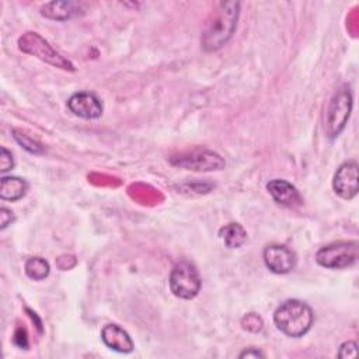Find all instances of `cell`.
Listing matches in <instances>:
<instances>
[{"label": "cell", "mask_w": 359, "mask_h": 359, "mask_svg": "<svg viewBox=\"0 0 359 359\" xmlns=\"http://www.w3.org/2000/svg\"><path fill=\"white\" fill-rule=\"evenodd\" d=\"M28 189V184L18 177H3L0 180V198L3 201H18Z\"/></svg>", "instance_id": "5bb4252c"}, {"label": "cell", "mask_w": 359, "mask_h": 359, "mask_svg": "<svg viewBox=\"0 0 359 359\" xmlns=\"http://www.w3.org/2000/svg\"><path fill=\"white\" fill-rule=\"evenodd\" d=\"M334 191L344 199H352L358 194V163L349 160L339 165L332 180Z\"/></svg>", "instance_id": "ba28073f"}, {"label": "cell", "mask_w": 359, "mask_h": 359, "mask_svg": "<svg viewBox=\"0 0 359 359\" xmlns=\"http://www.w3.org/2000/svg\"><path fill=\"white\" fill-rule=\"evenodd\" d=\"M14 167V161H13V154L6 149L1 147V156H0V171L6 172L8 170H11Z\"/></svg>", "instance_id": "ac0fdd59"}, {"label": "cell", "mask_w": 359, "mask_h": 359, "mask_svg": "<svg viewBox=\"0 0 359 359\" xmlns=\"http://www.w3.org/2000/svg\"><path fill=\"white\" fill-rule=\"evenodd\" d=\"M170 163L175 167L192 171H216L224 168L226 163L217 153L206 149H195L170 157Z\"/></svg>", "instance_id": "8992f818"}, {"label": "cell", "mask_w": 359, "mask_h": 359, "mask_svg": "<svg viewBox=\"0 0 359 359\" xmlns=\"http://www.w3.org/2000/svg\"><path fill=\"white\" fill-rule=\"evenodd\" d=\"M264 262L273 273H287L296 265V257L285 245H268L264 250Z\"/></svg>", "instance_id": "30bf717a"}, {"label": "cell", "mask_w": 359, "mask_h": 359, "mask_svg": "<svg viewBox=\"0 0 359 359\" xmlns=\"http://www.w3.org/2000/svg\"><path fill=\"white\" fill-rule=\"evenodd\" d=\"M79 10H80V6L74 1H50L42 7L41 14L50 20L63 21L76 15Z\"/></svg>", "instance_id": "4fadbf2b"}, {"label": "cell", "mask_w": 359, "mask_h": 359, "mask_svg": "<svg viewBox=\"0 0 359 359\" xmlns=\"http://www.w3.org/2000/svg\"><path fill=\"white\" fill-rule=\"evenodd\" d=\"M240 358H264V353L258 349L250 348V349H245L244 352H241Z\"/></svg>", "instance_id": "44dd1931"}, {"label": "cell", "mask_w": 359, "mask_h": 359, "mask_svg": "<svg viewBox=\"0 0 359 359\" xmlns=\"http://www.w3.org/2000/svg\"><path fill=\"white\" fill-rule=\"evenodd\" d=\"M238 13V1H223L219 4V8L212 14L201 36L202 48L206 52L219 50L230 41L237 27Z\"/></svg>", "instance_id": "6da1fadb"}, {"label": "cell", "mask_w": 359, "mask_h": 359, "mask_svg": "<svg viewBox=\"0 0 359 359\" xmlns=\"http://www.w3.org/2000/svg\"><path fill=\"white\" fill-rule=\"evenodd\" d=\"M13 133H14L15 140H17L25 150H28V151H31V153H35V154H39V153L43 151L42 146H41L38 142H35L34 139H31L29 136H27V135H24V133H20V132H17V130H14Z\"/></svg>", "instance_id": "e0dca14e"}, {"label": "cell", "mask_w": 359, "mask_h": 359, "mask_svg": "<svg viewBox=\"0 0 359 359\" xmlns=\"http://www.w3.org/2000/svg\"><path fill=\"white\" fill-rule=\"evenodd\" d=\"M313 320L311 309L304 302L296 299L280 303L273 313V321L278 330L292 338L303 337L311 328Z\"/></svg>", "instance_id": "7a4b0ae2"}, {"label": "cell", "mask_w": 359, "mask_h": 359, "mask_svg": "<svg viewBox=\"0 0 359 359\" xmlns=\"http://www.w3.org/2000/svg\"><path fill=\"white\" fill-rule=\"evenodd\" d=\"M14 220V216H13V212L7 208H1L0 209V229L4 230L8 224H11V222Z\"/></svg>", "instance_id": "ffe728a7"}, {"label": "cell", "mask_w": 359, "mask_h": 359, "mask_svg": "<svg viewBox=\"0 0 359 359\" xmlns=\"http://www.w3.org/2000/svg\"><path fill=\"white\" fill-rule=\"evenodd\" d=\"M316 261L330 269H342L358 261V241H338L320 248Z\"/></svg>", "instance_id": "277c9868"}, {"label": "cell", "mask_w": 359, "mask_h": 359, "mask_svg": "<svg viewBox=\"0 0 359 359\" xmlns=\"http://www.w3.org/2000/svg\"><path fill=\"white\" fill-rule=\"evenodd\" d=\"M356 342L353 341H346L344 342L341 346H339V351H338V356L339 358H353L356 356Z\"/></svg>", "instance_id": "d6986e66"}, {"label": "cell", "mask_w": 359, "mask_h": 359, "mask_svg": "<svg viewBox=\"0 0 359 359\" xmlns=\"http://www.w3.org/2000/svg\"><path fill=\"white\" fill-rule=\"evenodd\" d=\"M351 109H352V95L349 88L345 87L332 97L328 105L327 118H325V132L328 137L334 139L342 132V129L346 125V121L349 119Z\"/></svg>", "instance_id": "52a82bcc"}, {"label": "cell", "mask_w": 359, "mask_h": 359, "mask_svg": "<svg viewBox=\"0 0 359 359\" xmlns=\"http://www.w3.org/2000/svg\"><path fill=\"white\" fill-rule=\"evenodd\" d=\"M18 339H21V341H22V345H24V348H27V334H25V330H21V328H18V330L15 331V335H14V342H17Z\"/></svg>", "instance_id": "7402d4cb"}, {"label": "cell", "mask_w": 359, "mask_h": 359, "mask_svg": "<svg viewBox=\"0 0 359 359\" xmlns=\"http://www.w3.org/2000/svg\"><path fill=\"white\" fill-rule=\"evenodd\" d=\"M101 338L108 348L116 352L129 353L133 349V342L129 334L118 324H107L101 331Z\"/></svg>", "instance_id": "7c38bea8"}, {"label": "cell", "mask_w": 359, "mask_h": 359, "mask_svg": "<svg viewBox=\"0 0 359 359\" xmlns=\"http://www.w3.org/2000/svg\"><path fill=\"white\" fill-rule=\"evenodd\" d=\"M18 46L22 52L29 53L36 56L38 59L63 69V70H74V66L70 63V60H67L66 57H63L59 52H56L42 36H39L36 32H27L24 34L20 39H18Z\"/></svg>", "instance_id": "5b68a950"}, {"label": "cell", "mask_w": 359, "mask_h": 359, "mask_svg": "<svg viewBox=\"0 0 359 359\" xmlns=\"http://www.w3.org/2000/svg\"><path fill=\"white\" fill-rule=\"evenodd\" d=\"M220 237L223 238L224 244L229 248H238L241 247L247 240V233L238 223H229L219 231Z\"/></svg>", "instance_id": "9a60e30c"}, {"label": "cell", "mask_w": 359, "mask_h": 359, "mask_svg": "<svg viewBox=\"0 0 359 359\" xmlns=\"http://www.w3.org/2000/svg\"><path fill=\"white\" fill-rule=\"evenodd\" d=\"M168 283L172 294L185 300L194 299L202 285L198 269L187 261H181L174 265Z\"/></svg>", "instance_id": "3957f363"}, {"label": "cell", "mask_w": 359, "mask_h": 359, "mask_svg": "<svg viewBox=\"0 0 359 359\" xmlns=\"http://www.w3.org/2000/svg\"><path fill=\"white\" fill-rule=\"evenodd\" d=\"M25 273L34 280H42L49 275V264L41 257H32L25 262Z\"/></svg>", "instance_id": "2e32d148"}, {"label": "cell", "mask_w": 359, "mask_h": 359, "mask_svg": "<svg viewBox=\"0 0 359 359\" xmlns=\"http://www.w3.org/2000/svg\"><path fill=\"white\" fill-rule=\"evenodd\" d=\"M67 108L80 118L95 119L102 114V104L93 93H76L67 100Z\"/></svg>", "instance_id": "9c48e42d"}, {"label": "cell", "mask_w": 359, "mask_h": 359, "mask_svg": "<svg viewBox=\"0 0 359 359\" xmlns=\"http://www.w3.org/2000/svg\"><path fill=\"white\" fill-rule=\"evenodd\" d=\"M266 189L269 191L273 201L282 206H297L302 203V196L299 191L285 180H272L266 184Z\"/></svg>", "instance_id": "8fae6325"}]
</instances>
